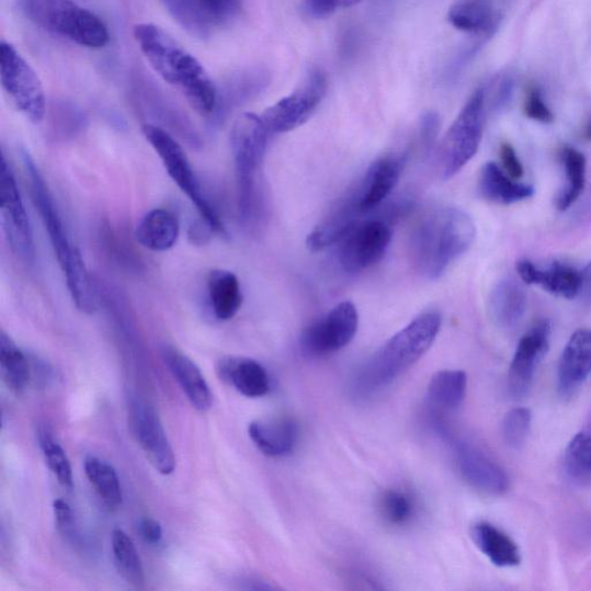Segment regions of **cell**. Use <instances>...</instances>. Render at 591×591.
I'll use <instances>...</instances> for the list:
<instances>
[{
    "label": "cell",
    "mask_w": 591,
    "mask_h": 591,
    "mask_svg": "<svg viewBox=\"0 0 591 591\" xmlns=\"http://www.w3.org/2000/svg\"><path fill=\"white\" fill-rule=\"evenodd\" d=\"M516 271L523 282L536 284L555 296L573 299L580 294L581 272L561 262L556 261L544 271L530 260H521L516 264Z\"/></svg>",
    "instance_id": "7402d4cb"
},
{
    "label": "cell",
    "mask_w": 591,
    "mask_h": 591,
    "mask_svg": "<svg viewBox=\"0 0 591 591\" xmlns=\"http://www.w3.org/2000/svg\"><path fill=\"white\" fill-rule=\"evenodd\" d=\"M38 443L46 457L49 469L64 488L73 487V473L70 459L55 437L48 424H42L37 432Z\"/></svg>",
    "instance_id": "e575fe53"
},
{
    "label": "cell",
    "mask_w": 591,
    "mask_h": 591,
    "mask_svg": "<svg viewBox=\"0 0 591 591\" xmlns=\"http://www.w3.org/2000/svg\"><path fill=\"white\" fill-rule=\"evenodd\" d=\"M179 23L195 35L207 33L206 13L196 0H162Z\"/></svg>",
    "instance_id": "8d00e7d4"
},
{
    "label": "cell",
    "mask_w": 591,
    "mask_h": 591,
    "mask_svg": "<svg viewBox=\"0 0 591 591\" xmlns=\"http://www.w3.org/2000/svg\"><path fill=\"white\" fill-rule=\"evenodd\" d=\"M437 127H440V117L435 113L429 112L423 115L421 120L420 135L424 145L431 144L437 133Z\"/></svg>",
    "instance_id": "bcb514c9"
},
{
    "label": "cell",
    "mask_w": 591,
    "mask_h": 591,
    "mask_svg": "<svg viewBox=\"0 0 591 591\" xmlns=\"http://www.w3.org/2000/svg\"><path fill=\"white\" fill-rule=\"evenodd\" d=\"M452 448L456 468L470 487L489 496L508 492V474L484 451L466 441H454Z\"/></svg>",
    "instance_id": "9a60e30c"
},
{
    "label": "cell",
    "mask_w": 591,
    "mask_h": 591,
    "mask_svg": "<svg viewBox=\"0 0 591 591\" xmlns=\"http://www.w3.org/2000/svg\"><path fill=\"white\" fill-rule=\"evenodd\" d=\"M391 240L390 227L382 220L361 223L342 240L339 253L341 268L361 273L375 266L385 257Z\"/></svg>",
    "instance_id": "5bb4252c"
},
{
    "label": "cell",
    "mask_w": 591,
    "mask_h": 591,
    "mask_svg": "<svg viewBox=\"0 0 591 591\" xmlns=\"http://www.w3.org/2000/svg\"><path fill=\"white\" fill-rule=\"evenodd\" d=\"M532 427V412L527 408H514L502 421L501 433L503 442L513 448L520 450L529 440Z\"/></svg>",
    "instance_id": "f35d334b"
},
{
    "label": "cell",
    "mask_w": 591,
    "mask_h": 591,
    "mask_svg": "<svg viewBox=\"0 0 591 591\" xmlns=\"http://www.w3.org/2000/svg\"><path fill=\"white\" fill-rule=\"evenodd\" d=\"M249 435L262 454L270 457H283L295 451L299 430L292 419H268L252 422L249 425Z\"/></svg>",
    "instance_id": "603a6c76"
},
{
    "label": "cell",
    "mask_w": 591,
    "mask_h": 591,
    "mask_svg": "<svg viewBox=\"0 0 591 591\" xmlns=\"http://www.w3.org/2000/svg\"><path fill=\"white\" fill-rule=\"evenodd\" d=\"M0 78L5 93L21 114L34 124L45 120V89L26 59L7 42L0 45Z\"/></svg>",
    "instance_id": "9c48e42d"
},
{
    "label": "cell",
    "mask_w": 591,
    "mask_h": 591,
    "mask_svg": "<svg viewBox=\"0 0 591 591\" xmlns=\"http://www.w3.org/2000/svg\"><path fill=\"white\" fill-rule=\"evenodd\" d=\"M207 289L212 311L218 320L228 321L242 308V288L232 272L226 270L211 272Z\"/></svg>",
    "instance_id": "4316f807"
},
{
    "label": "cell",
    "mask_w": 591,
    "mask_h": 591,
    "mask_svg": "<svg viewBox=\"0 0 591 591\" xmlns=\"http://www.w3.org/2000/svg\"><path fill=\"white\" fill-rule=\"evenodd\" d=\"M84 473L106 508L115 510L122 505L120 478L112 465L90 455L84 462Z\"/></svg>",
    "instance_id": "1f68e13d"
},
{
    "label": "cell",
    "mask_w": 591,
    "mask_h": 591,
    "mask_svg": "<svg viewBox=\"0 0 591 591\" xmlns=\"http://www.w3.org/2000/svg\"><path fill=\"white\" fill-rule=\"evenodd\" d=\"M470 535L479 552L495 566L510 568L520 565L521 553L518 544L492 523L487 521L475 523Z\"/></svg>",
    "instance_id": "cb8c5ba5"
},
{
    "label": "cell",
    "mask_w": 591,
    "mask_h": 591,
    "mask_svg": "<svg viewBox=\"0 0 591 591\" xmlns=\"http://www.w3.org/2000/svg\"><path fill=\"white\" fill-rule=\"evenodd\" d=\"M552 325L541 321L519 341L509 372V390L513 399H522L530 393L536 370L549 350Z\"/></svg>",
    "instance_id": "2e32d148"
},
{
    "label": "cell",
    "mask_w": 591,
    "mask_h": 591,
    "mask_svg": "<svg viewBox=\"0 0 591 591\" xmlns=\"http://www.w3.org/2000/svg\"><path fill=\"white\" fill-rule=\"evenodd\" d=\"M357 196L354 192L309 234L306 247L312 252L341 243V240L362 221Z\"/></svg>",
    "instance_id": "44dd1931"
},
{
    "label": "cell",
    "mask_w": 591,
    "mask_h": 591,
    "mask_svg": "<svg viewBox=\"0 0 591 591\" xmlns=\"http://www.w3.org/2000/svg\"><path fill=\"white\" fill-rule=\"evenodd\" d=\"M500 158L503 170L509 177L519 181L523 177V167L516 156L515 149L510 144H503L500 147Z\"/></svg>",
    "instance_id": "b9f144b4"
},
{
    "label": "cell",
    "mask_w": 591,
    "mask_h": 591,
    "mask_svg": "<svg viewBox=\"0 0 591 591\" xmlns=\"http://www.w3.org/2000/svg\"><path fill=\"white\" fill-rule=\"evenodd\" d=\"M579 296H581L587 304L591 305V261L581 272V287Z\"/></svg>",
    "instance_id": "7dc6e473"
},
{
    "label": "cell",
    "mask_w": 591,
    "mask_h": 591,
    "mask_svg": "<svg viewBox=\"0 0 591 591\" xmlns=\"http://www.w3.org/2000/svg\"><path fill=\"white\" fill-rule=\"evenodd\" d=\"M0 367L7 386L20 396L32 380V368L23 350L4 331L0 333Z\"/></svg>",
    "instance_id": "4dcf8cb0"
},
{
    "label": "cell",
    "mask_w": 591,
    "mask_h": 591,
    "mask_svg": "<svg viewBox=\"0 0 591 591\" xmlns=\"http://www.w3.org/2000/svg\"><path fill=\"white\" fill-rule=\"evenodd\" d=\"M180 229V223L173 213L156 208L141 218L136 229V239L147 250L164 252L178 243Z\"/></svg>",
    "instance_id": "d4e9b609"
},
{
    "label": "cell",
    "mask_w": 591,
    "mask_h": 591,
    "mask_svg": "<svg viewBox=\"0 0 591 591\" xmlns=\"http://www.w3.org/2000/svg\"><path fill=\"white\" fill-rule=\"evenodd\" d=\"M379 510L383 518L393 525L408 523L414 514L412 497L400 490H387L379 500Z\"/></svg>",
    "instance_id": "74e56055"
},
{
    "label": "cell",
    "mask_w": 591,
    "mask_h": 591,
    "mask_svg": "<svg viewBox=\"0 0 591 591\" xmlns=\"http://www.w3.org/2000/svg\"><path fill=\"white\" fill-rule=\"evenodd\" d=\"M143 133L148 144L157 151L169 178L187 196L193 206H195L202 221L213 232L224 234L225 227L221 218L207 200L182 145L168 134L166 129L157 125L146 124L143 127Z\"/></svg>",
    "instance_id": "52a82bcc"
},
{
    "label": "cell",
    "mask_w": 591,
    "mask_h": 591,
    "mask_svg": "<svg viewBox=\"0 0 591 591\" xmlns=\"http://www.w3.org/2000/svg\"><path fill=\"white\" fill-rule=\"evenodd\" d=\"M135 38L151 68L177 87L201 115H211L218 103L215 86L198 59L157 25L135 27Z\"/></svg>",
    "instance_id": "6da1fadb"
},
{
    "label": "cell",
    "mask_w": 591,
    "mask_h": 591,
    "mask_svg": "<svg viewBox=\"0 0 591 591\" xmlns=\"http://www.w3.org/2000/svg\"><path fill=\"white\" fill-rule=\"evenodd\" d=\"M565 467L575 479L591 478V424L580 431L567 446Z\"/></svg>",
    "instance_id": "d590c367"
},
{
    "label": "cell",
    "mask_w": 591,
    "mask_h": 591,
    "mask_svg": "<svg viewBox=\"0 0 591 591\" xmlns=\"http://www.w3.org/2000/svg\"><path fill=\"white\" fill-rule=\"evenodd\" d=\"M527 311V295L520 284L507 279L497 284L490 297V314L501 328L516 326Z\"/></svg>",
    "instance_id": "83f0119b"
},
{
    "label": "cell",
    "mask_w": 591,
    "mask_h": 591,
    "mask_svg": "<svg viewBox=\"0 0 591 591\" xmlns=\"http://www.w3.org/2000/svg\"><path fill=\"white\" fill-rule=\"evenodd\" d=\"M128 416L129 429L149 464L162 475L172 474L177 468V457L157 411L144 400L135 398L129 402Z\"/></svg>",
    "instance_id": "4fadbf2b"
},
{
    "label": "cell",
    "mask_w": 591,
    "mask_h": 591,
    "mask_svg": "<svg viewBox=\"0 0 591 591\" xmlns=\"http://www.w3.org/2000/svg\"><path fill=\"white\" fill-rule=\"evenodd\" d=\"M486 91L478 89L459 112L443 144V174L450 180L477 155L484 136Z\"/></svg>",
    "instance_id": "ba28073f"
},
{
    "label": "cell",
    "mask_w": 591,
    "mask_h": 591,
    "mask_svg": "<svg viewBox=\"0 0 591 591\" xmlns=\"http://www.w3.org/2000/svg\"><path fill=\"white\" fill-rule=\"evenodd\" d=\"M217 375L247 398L265 397L271 389L268 371L248 357L228 356L217 363Z\"/></svg>",
    "instance_id": "ffe728a7"
},
{
    "label": "cell",
    "mask_w": 591,
    "mask_h": 591,
    "mask_svg": "<svg viewBox=\"0 0 591 591\" xmlns=\"http://www.w3.org/2000/svg\"><path fill=\"white\" fill-rule=\"evenodd\" d=\"M0 216L12 250L24 261L32 262L35 258L32 225L14 172L4 156L0 171Z\"/></svg>",
    "instance_id": "7c38bea8"
},
{
    "label": "cell",
    "mask_w": 591,
    "mask_h": 591,
    "mask_svg": "<svg viewBox=\"0 0 591 591\" xmlns=\"http://www.w3.org/2000/svg\"><path fill=\"white\" fill-rule=\"evenodd\" d=\"M162 359L191 405L203 412L209 410L213 405V396L198 365L181 350L171 345L163 348Z\"/></svg>",
    "instance_id": "d6986e66"
},
{
    "label": "cell",
    "mask_w": 591,
    "mask_h": 591,
    "mask_svg": "<svg viewBox=\"0 0 591 591\" xmlns=\"http://www.w3.org/2000/svg\"><path fill=\"white\" fill-rule=\"evenodd\" d=\"M441 327L442 316L437 312L416 317L363 365L353 383L356 396L371 397L400 378L429 352Z\"/></svg>",
    "instance_id": "3957f363"
},
{
    "label": "cell",
    "mask_w": 591,
    "mask_h": 591,
    "mask_svg": "<svg viewBox=\"0 0 591 591\" xmlns=\"http://www.w3.org/2000/svg\"><path fill=\"white\" fill-rule=\"evenodd\" d=\"M54 512L58 530L64 535L71 534L75 527V518L69 503L62 499H56L54 501Z\"/></svg>",
    "instance_id": "7bdbcfd3"
},
{
    "label": "cell",
    "mask_w": 591,
    "mask_h": 591,
    "mask_svg": "<svg viewBox=\"0 0 591 591\" xmlns=\"http://www.w3.org/2000/svg\"><path fill=\"white\" fill-rule=\"evenodd\" d=\"M326 93L325 73L311 71L295 92L266 109L260 117L271 135L291 133L311 118Z\"/></svg>",
    "instance_id": "30bf717a"
},
{
    "label": "cell",
    "mask_w": 591,
    "mask_h": 591,
    "mask_svg": "<svg viewBox=\"0 0 591 591\" xmlns=\"http://www.w3.org/2000/svg\"><path fill=\"white\" fill-rule=\"evenodd\" d=\"M447 18L454 29L474 34H490L497 20L491 0H456Z\"/></svg>",
    "instance_id": "f1b7e54d"
},
{
    "label": "cell",
    "mask_w": 591,
    "mask_h": 591,
    "mask_svg": "<svg viewBox=\"0 0 591 591\" xmlns=\"http://www.w3.org/2000/svg\"><path fill=\"white\" fill-rule=\"evenodd\" d=\"M23 162L30 180L33 202L45 226L52 247L62 271L67 286L79 311L92 315L98 310L99 293L87 271L82 255L72 242L67 226L55 204L54 196L38 168L27 151H23Z\"/></svg>",
    "instance_id": "7a4b0ae2"
},
{
    "label": "cell",
    "mask_w": 591,
    "mask_h": 591,
    "mask_svg": "<svg viewBox=\"0 0 591 591\" xmlns=\"http://www.w3.org/2000/svg\"><path fill=\"white\" fill-rule=\"evenodd\" d=\"M467 384L464 371L444 370L436 372L428 387L429 405L440 411L457 409L466 398Z\"/></svg>",
    "instance_id": "f546056e"
},
{
    "label": "cell",
    "mask_w": 591,
    "mask_h": 591,
    "mask_svg": "<svg viewBox=\"0 0 591 591\" xmlns=\"http://www.w3.org/2000/svg\"><path fill=\"white\" fill-rule=\"evenodd\" d=\"M478 187L484 198L500 205H512L529 200L534 194L533 186L511 179L505 170L495 162H488L481 168Z\"/></svg>",
    "instance_id": "484cf974"
},
{
    "label": "cell",
    "mask_w": 591,
    "mask_h": 591,
    "mask_svg": "<svg viewBox=\"0 0 591 591\" xmlns=\"http://www.w3.org/2000/svg\"><path fill=\"white\" fill-rule=\"evenodd\" d=\"M270 130L260 116L246 113L237 117L230 145L236 168L238 189V214L249 223L257 211V173L264 161Z\"/></svg>",
    "instance_id": "5b68a950"
},
{
    "label": "cell",
    "mask_w": 591,
    "mask_h": 591,
    "mask_svg": "<svg viewBox=\"0 0 591 591\" xmlns=\"http://www.w3.org/2000/svg\"><path fill=\"white\" fill-rule=\"evenodd\" d=\"M402 172V161L383 158L372 163L357 187L356 196L362 214L379 207L397 187Z\"/></svg>",
    "instance_id": "ac0fdd59"
},
{
    "label": "cell",
    "mask_w": 591,
    "mask_h": 591,
    "mask_svg": "<svg viewBox=\"0 0 591 591\" xmlns=\"http://www.w3.org/2000/svg\"><path fill=\"white\" fill-rule=\"evenodd\" d=\"M584 137H586L587 140L591 141V121L589 122V124L586 127Z\"/></svg>",
    "instance_id": "c3c4849f"
},
{
    "label": "cell",
    "mask_w": 591,
    "mask_h": 591,
    "mask_svg": "<svg viewBox=\"0 0 591 591\" xmlns=\"http://www.w3.org/2000/svg\"><path fill=\"white\" fill-rule=\"evenodd\" d=\"M476 238L473 218L463 209L437 208L423 216L412 236L416 266L429 279H440L471 248Z\"/></svg>",
    "instance_id": "277c9868"
},
{
    "label": "cell",
    "mask_w": 591,
    "mask_h": 591,
    "mask_svg": "<svg viewBox=\"0 0 591 591\" xmlns=\"http://www.w3.org/2000/svg\"><path fill=\"white\" fill-rule=\"evenodd\" d=\"M20 7L33 24L79 46L99 49L109 42L103 21L73 0H21Z\"/></svg>",
    "instance_id": "8992f818"
},
{
    "label": "cell",
    "mask_w": 591,
    "mask_h": 591,
    "mask_svg": "<svg viewBox=\"0 0 591 591\" xmlns=\"http://www.w3.org/2000/svg\"><path fill=\"white\" fill-rule=\"evenodd\" d=\"M138 530L144 541L148 544L157 545L162 539L161 524L155 519L143 518L139 521Z\"/></svg>",
    "instance_id": "f6af8a7d"
},
{
    "label": "cell",
    "mask_w": 591,
    "mask_h": 591,
    "mask_svg": "<svg viewBox=\"0 0 591 591\" xmlns=\"http://www.w3.org/2000/svg\"><path fill=\"white\" fill-rule=\"evenodd\" d=\"M591 374V330H579L567 342L558 366V390L571 397Z\"/></svg>",
    "instance_id": "e0dca14e"
},
{
    "label": "cell",
    "mask_w": 591,
    "mask_h": 591,
    "mask_svg": "<svg viewBox=\"0 0 591 591\" xmlns=\"http://www.w3.org/2000/svg\"><path fill=\"white\" fill-rule=\"evenodd\" d=\"M524 114L529 118L543 124L553 123L555 118L537 87H531L529 90L527 99L524 102Z\"/></svg>",
    "instance_id": "60d3db41"
},
{
    "label": "cell",
    "mask_w": 591,
    "mask_h": 591,
    "mask_svg": "<svg viewBox=\"0 0 591 591\" xmlns=\"http://www.w3.org/2000/svg\"><path fill=\"white\" fill-rule=\"evenodd\" d=\"M206 14L217 18L232 14L239 5V0H196Z\"/></svg>",
    "instance_id": "ee69618b"
},
{
    "label": "cell",
    "mask_w": 591,
    "mask_h": 591,
    "mask_svg": "<svg viewBox=\"0 0 591 591\" xmlns=\"http://www.w3.org/2000/svg\"><path fill=\"white\" fill-rule=\"evenodd\" d=\"M359 325L356 306L352 302H342L306 328L300 338L303 352L315 357L337 353L354 340Z\"/></svg>",
    "instance_id": "8fae6325"
},
{
    "label": "cell",
    "mask_w": 591,
    "mask_h": 591,
    "mask_svg": "<svg viewBox=\"0 0 591 591\" xmlns=\"http://www.w3.org/2000/svg\"><path fill=\"white\" fill-rule=\"evenodd\" d=\"M113 553L121 576L136 588L145 583V572L137 547L124 531L113 532Z\"/></svg>",
    "instance_id": "836d02e7"
},
{
    "label": "cell",
    "mask_w": 591,
    "mask_h": 591,
    "mask_svg": "<svg viewBox=\"0 0 591 591\" xmlns=\"http://www.w3.org/2000/svg\"><path fill=\"white\" fill-rule=\"evenodd\" d=\"M361 0H303V8L306 13L315 19L331 16L337 11L352 8Z\"/></svg>",
    "instance_id": "ab89813d"
},
{
    "label": "cell",
    "mask_w": 591,
    "mask_h": 591,
    "mask_svg": "<svg viewBox=\"0 0 591 591\" xmlns=\"http://www.w3.org/2000/svg\"><path fill=\"white\" fill-rule=\"evenodd\" d=\"M561 161L566 174V183L557 198L559 211H567L580 198L586 184V158L575 148H565L561 152Z\"/></svg>",
    "instance_id": "d6a6232c"
}]
</instances>
